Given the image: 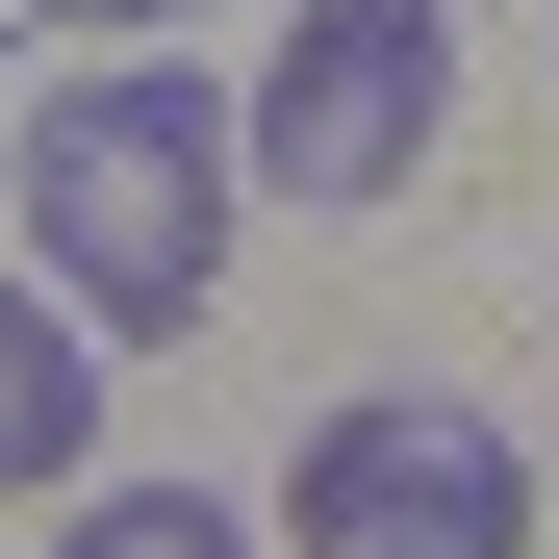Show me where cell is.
<instances>
[{
    "label": "cell",
    "instance_id": "cell-1",
    "mask_svg": "<svg viewBox=\"0 0 559 559\" xmlns=\"http://www.w3.org/2000/svg\"><path fill=\"white\" fill-rule=\"evenodd\" d=\"M229 204H254V103H204L178 51H103V76L26 103V229H51L76 331H204Z\"/></svg>",
    "mask_w": 559,
    "mask_h": 559
},
{
    "label": "cell",
    "instance_id": "cell-3",
    "mask_svg": "<svg viewBox=\"0 0 559 559\" xmlns=\"http://www.w3.org/2000/svg\"><path fill=\"white\" fill-rule=\"evenodd\" d=\"M432 128H457V0H306L280 76H254V178H280V204H331V229L407 204Z\"/></svg>",
    "mask_w": 559,
    "mask_h": 559
},
{
    "label": "cell",
    "instance_id": "cell-2",
    "mask_svg": "<svg viewBox=\"0 0 559 559\" xmlns=\"http://www.w3.org/2000/svg\"><path fill=\"white\" fill-rule=\"evenodd\" d=\"M280 559H534V457L457 382H356L280 457Z\"/></svg>",
    "mask_w": 559,
    "mask_h": 559
},
{
    "label": "cell",
    "instance_id": "cell-6",
    "mask_svg": "<svg viewBox=\"0 0 559 559\" xmlns=\"http://www.w3.org/2000/svg\"><path fill=\"white\" fill-rule=\"evenodd\" d=\"M51 26H204V0H51Z\"/></svg>",
    "mask_w": 559,
    "mask_h": 559
},
{
    "label": "cell",
    "instance_id": "cell-5",
    "mask_svg": "<svg viewBox=\"0 0 559 559\" xmlns=\"http://www.w3.org/2000/svg\"><path fill=\"white\" fill-rule=\"evenodd\" d=\"M76 559H280V534L204 509V484H128V509H76Z\"/></svg>",
    "mask_w": 559,
    "mask_h": 559
},
{
    "label": "cell",
    "instance_id": "cell-4",
    "mask_svg": "<svg viewBox=\"0 0 559 559\" xmlns=\"http://www.w3.org/2000/svg\"><path fill=\"white\" fill-rule=\"evenodd\" d=\"M76 457H103V356L51 280H0V484H76Z\"/></svg>",
    "mask_w": 559,
    "mask_h": 559
}]
</instances>
